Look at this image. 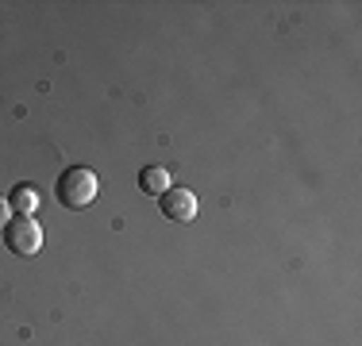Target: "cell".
Wrapping results in <instances>:
<instances>
[{"instance_id": "8992f818", "label": "cell", "mask_w": 362, "mask_h": 346, "mask_svg": "<svg viewBox=\"0 0 362 346\" xmlns=\"http://www.w3.org/2000/svg\"><path fill=\"white\" fill-rule=\"evenodd\" d=\"M12 220V204H8V196H0V227Z\"/></svg>"}, {"instance_id": "3957f363", "label": "cell", "mask_w": 362, "mask_h": 346, "mask_svg": "<svg viewBox=\"0 0 362 346\" xmlns=\"http://www.w3.org/2000/svg\"><path fill=\"white\" fill-rule=\"evenodd\" d=\"M158 208L170 223H193L197 220V193H189V189H166L158 196Z\"/></svg>"}, {"instance_id": "5b68a950", "label": "cell", "mask_w": 362, "mask_h": 346, "mask_svg": "<svg viewBox=\"0 0 362 346\" xmlns=\"http://www.w3.org/2000/svg\"><path fill=\"white\" fill-rule=\"evenodd\" d=\"M8 204H12V212L31 215L39 208V189L35 185H16L12 193H8Z\"/></svg>"}, {"instance_id": "6da1fadb", "label": "cell", "mask_w": 362, "mask_h": 346, "mask_svg": "<svg viewBox=\"0 0 362 346\" xmlns=\"http://www.w3.org/2000/svg\"><path fill=\"white\" fill-rule=\"evenodd\" d=\"M100 193V181L93 169L85 166H70L58 173V201H62L66 208H89L93 201H97Z\"/></svg>"}, {"instance_id": "7a4b0ae2", "label": "cell", "mask_w": 362, "mask_h": 346, "mask_svg": "<svg viewBox=\"0 0 362 346\" xmlns=\"http://www.w3.org/2000/svg\"><path fill=\"white\" fill-rule=\"evenodd\" d=\"M4 246L12 250L16 258H35L42 250V227L31 215H12L4 223Z\"/></svg>"}, {"instance_id": "277c9868", "label": "cell", "mask_w": 362, "mask_h": 346, "mask_svg": "<svg viewBox=\"0 0 362 346\" xmlns=\"http://www.w3.org/2000/svg\"><path fill=\"white\" fill-rule=\"evenodd\" d=\"M139 189L146 196H162L170 189V173L162 169V166H143L139 169Z\"/></svg>"}]
</instances>
